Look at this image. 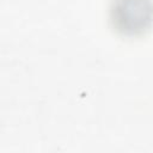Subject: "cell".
<instances>
[{
    "instance_id": "1",
    "label": "cell",
    "mask_w": 153,
    "mask_h": 153,
    "mask_svg": "<svg viewBox=\"0 0 153 153\" xmlns=\"http://www.w3.org/2000/svg\"><path fill=\"white\" fill-rule=\"evenodd\" d=\"M109 22L118 35L140 37L153 26V0H111Z\"/></svg>"
}]
</instances>
